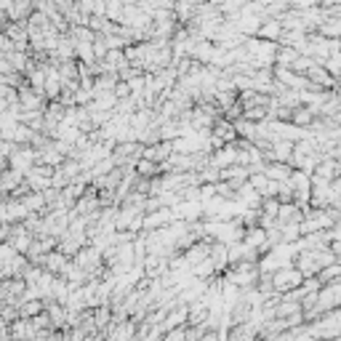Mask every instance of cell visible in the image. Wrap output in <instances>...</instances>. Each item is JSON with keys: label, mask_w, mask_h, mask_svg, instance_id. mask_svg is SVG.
Wrapping results in <instances>:
<instances>
[{"label": "cell", "mask_w": 341, "mask_h": 341, "mask_svg": "<svg viewBox=\"0 0 341 341\" xmlns=\"http://www.w3.org/2000/svg\"><path fill=\"white\" fill-rule=\"evenodd\" d=\"M333 274H338V267H336V264L328 269V272H320V283H331V280H333Z\"/></svg>", "instance_id": "obj_2"}, {"label": "cell", "mask_w": 341, "mask_h": 341, "mask_svg": "<svg viewBox=\"0 0 341 341\" xmlns=\"http://www.w3.org/2000/svg\"><path fill=\"white\" fill-rule=\"evenodd\" d=\"M301 280V272L299 269H283V272H278L274 274V280H272V285L278 288V291H288V288H293V285H299Z\"/></svg>", "instance_id": "obj_1"}]
</instances>
